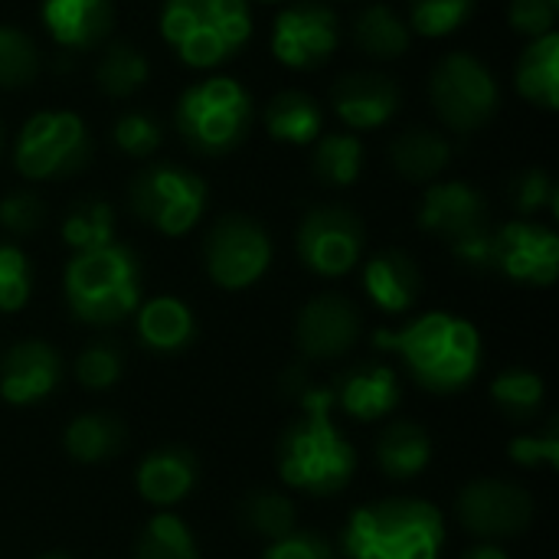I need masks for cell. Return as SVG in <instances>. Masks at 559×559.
Returning a JSON list of instances; mask_svg holds the SVG:
<instances>
[{"label":"cell","instance_id":"1","mask_svg":"<svg viewBox=\"0 0 559 559\" xmlns=\"http://www.w3.org/2000/svg\"><path fill=\"white\" fill-rule=\"evenodd\" d=\"M377 344L400 354L406 373L429 393H462L481 370L478 328L449 311H429L400 331H380Z\"/></svg>","mask_w":559,"mask_h":559},{"label":"cell","instance_id":"2","mask_svg":"<svg viewBox=\"0 0 559 559\" xmlns=\"http://www.w3.org/2000/svg\"><path fill=\"white\" fill-rule=\"evenodd\" d=\"M298 400L305 416L292 423L278 442V475L288 488L311 498L337 495L354 478L357 452L334 426V393L314 386Z\"/></svg>","mask_w":559,"mask_h":559},{"label":"cell","instance_id":"3","mask_svg":"<svg viewBox=\"0 0 559 559\" xmlns=\"http://www.w3.org/2000/svg\"><path fill=\"white\" fill-rule=\"evenodd\" d=\"M445 521L436 504L419 498H386L354 511L341 534L347 559H439Z\"/></svg>","mask_w":559,"mask_h":559},{"label":"cell","instance_id":"4","mask_svg":"<svg viewBox=\"0 0 559 559\" xmlns=\"http://www.w3.org/2000/svg\"><path fill=\"white\" fill-rule=\"evenodd\" d=\"M66 305L82 324L111 328L128 321L141 305L138 255L121 242L75 252L66 265Z\"/></svg>","mask_w":559,"mask_h":559},{"label":"cell","instance_id":"5","mask_svg":"<svg viewBox=\"0 0 559 559\" xmlns=\"http://www.w3.org/2000/svg\"><path fill=\"white\" fill-rule=\"evenodd\" d=\"M160 36L190 69H216L252 36L249 0H164Z\"/></svg>","mask_w":559,"mask_h":559},{"label":"cell","instance_id":"6","mask_svg":"<svg viewBox=\"0 0 559 559\" xmlns=\"http://www.w3.org/2000/svg\"><path fill=\"white\" fill-rule=\"evenodd\" d=\"M252 95L229 75H206L187 85L174 108V128L200 157H226L252 131Z\"/></svg>","mask_w":559,"mask_h":559},{"label":"cell","instance_id":"7","mask_svg":"<svg viewBox=\"0 0 559 559\" xmlns=\"http://www.w3.org/2000/svg\"><path fill=\"white\" fill-rule=\"evenodd\" d=\"M206 200V180L180 164H151L134 174L128 187V203L134 216L170 239L187 236L200 223Z\"/></svg>","mask_w":559,"mask_h":559},{"label":"cell","instance_id":"8","mask_svg":"<svg viewBox=\"0 0 559 559\" xmlns=\"http://www.w3.org/2000/svg\"><path fill=\"white\" fill-rule=\"evenodd\" d=\"M92 160V138L75 111H36L13 141V164L26 180L72 177Z\"/></svg>","mask_w":559,"mask_h":559},{"label":"cell","instance_id":"9","mask_svg":"<svg viewBox=\"0 0 559 559\" xmlns=\"http://www.w3.org/2000/svg\"><path fill=\"white\" fill-rule=\"evenodd\" d=\"M429 98L445 128L472 134L495 118L501 105V85L478 56L449 52L429 75Z\"/></svg>","mask_w":559,"mask_h":559},{"label":"cell","instance_id":"10","mask_svg":"<svg viewBox=\"0 0 559 559\" xmlns=\"http://www.w3.org/2000/svg\"><path fill=\"white\" fill-rule=\"evenodd\" d=\"M203 265L210 282L223 292L252 288L272 265V239L252 216L229 213L206 233Z\"/></svg>","mask_w":559,"mask_h":559},{"label":"cell","instance_id":"11","mask_svg":"<svg viewBox=\"0 0 559 559\" xmlns=\"http://www.w3.org/2000/svg\"><path fill=\"white\" fill-rule=\"evenodd\" d=\"M298 259L321 278L347 275L364 252V223L347 206H314L295 233Z\"/></svg>","mask_w":559,"mask_h":559},{"label":"cell","instance_id":"12","mask_svg":"<svg viewBox=\"0 0 559 559\" xmlns=\"http://www.w3.org/2000/svg\"><path fill=\"white\" fill-rule=\"evenodd\" d=\"M341 46V20L321 0H295L275 16L272 56L288 69H318Z\"/></svg>","mask_w":559,"mask_h":559},{"label":"cell","instance_id":"13","mask_svg":"<svg viewBox=\"0 0 559 559\" xmlns=\"http://www.w3.org/2000/svg\"><path fill=\"white\" fill-rule=\"evenodd\" d=\"M455 514L468 534L481 537L485 544H495V540L521 537L531 527L534 498L518 485L498 478H478L459 491Z\"/></svg>","mask_w":559,"mask_h":559},{"label":"cell","instance_id":"14","mask_svg":"<svg viewBox=\"0 0 559 559\" xmlns=\"http://www.w3.org/2000/svg\"><path fill=\"white\" fill-rule=\"evenodd\" d=\"M491 269L518 285L547 288L559 275V236L537 219L491 229Z\"/></svg>","mask_w":559,"mask_h":559},{"label":"cell","instance_id":"15","mask_svg":"<svg viewBox=\"0 0 559 559\" xmlns=\"http://www.w3.org/2000/svg\"><path fill=\"white\" fill-rule=\"evenodd\" d=\"M360 337V311L344 295H314L295 321V344L308 360H337Z\"/></svg>","mask_w":559,"mask_h":559},{"label":"cell","instance_id":"16","mask_svg":"<svg viewBox=\"0 0 559 559\" xmlns=\"http://www.w3.org/2000/svg\"><path fill=\"white\" fill-rule=\"evenodd\" d=\"M416 223L423 233L455 246L488 226V200L465 180H432L423 193Z\"/></svg>","mask_w":559,"mask_h":559},{"label":"cell","instance_id":"17","mask_svg":"<svg viewBox=\"0 0 559 559\" xmlns=\"http://www.w3.org/2000/svg\"><path fill=\"white\" fill-rule=\"evenodd\" d=\"M62 383V360L46 341H20L0 357V400L10 406H33Z\"/></svg>","mask_w":559,"mask_h":559},{"label":"cell","instance_id":"18","mask_svg":"<svg viewBox=\"0 0 559 559\" xmlns=\"http://www.w3.org/2000/svg\"><path fill=\"white\" fill-rule=\"evenodd\" d=\"M331 108L350 131H373L396 118L400 85L383 72H350L331 88Z\"/></svg>","mask_w":559,"mask_h":559},{"label":"cell","instance_id":"19","mask_svg":"<svg viewBox=\"0 0 559 559\" xmlns=\"http://www.w3.org/2000/svg\"><path fill=\"white\" fill-rule=\"evenodd\" d=\"M331 393H334V406H341L357 423H377V419H386L400 406L403 383L390 364L364 360L350 367L347 373H341Z\"/></svg>","mask_w":559,"mask_h":559},{"label":"cell","instance_id":"20","mask_svg":"<svg viewBox=\"0 0 559 559\" xmlns=\"http://www.w3.org/2000/svg\"><path fill=\"white\" fill-rule=\"evenodd\" d=\"M197 478H200V465L190 449L160 445L141 459L134 472V488L141 501H147L151 508H174L197 488Z\"/></svg>","mask_w":559,"mask_h":559},{"label":"cell","instance_id":"21","mask_svg":"<svg viewBox=\"0 0 559 559\" xmlns=\"http://www.w3.org/2000/svg\"><path fill=\"white\" fill-rule=\"evenodd\" d=\"M115 23L111 0H43V26L56 46L82 52L108 39Z\"/></svg>","mask_w":559,"mask_h":559},{"label":"cell","instance_id":"22","mask_svg":"<svg viewBox=\"0 0 559 559\" xmlns=\"http://www.w3.org/2000/svg\"><path fill=\"white\" fill-rule=\"evenodd\" d=\"M364 292L383 314H406L423 292V272L403 249H383L364 265Z\"/></svg>","mask_w":559,"mask_h":559},{"label":"cell","instance_id":"23","mask_svg":"<svg viewBox=\"0 0 559 559\" xmlns=\"http://www.w3.org/2000/svg\"><path fill=\"white\" fill-rule=\"evenodd\" d=\"M138 341L151 354H180L197 337V318L187 301L174 295H157L134 311Z\"/></svg>","mask_w":559,"mask_h":559},{"label":"cell","instance_id":"24","mask_svg":"<svg viewBox=\"0 0 559 559\" xmlns=\"http://www.w3.org/2000/svg\"><path fill=\"white\" fill-rule=\"evenodd\" d=\"M262 124L269 138L282 144H314L324 134V108L314 95L301 88H282L269 98Z\"/></svg>","mask_w":559,"mask_h":559},{"label":"cell","instance_id":"25","mask_svg":"<svg viewBox=\"0 0 559 559\" xmlns=\"http://www.w3.org/2000/svg\"><path fill=\"white\" fill-rule=\"evenodd\" d=\"M514 85L524 102L557 111L559 108V33H547L527 43V49L518 59Z\"/></svg>","mask_w":559,"mask_h":559},{"label":"cell","instance_id":"26","mask_svg":"<svg viewBox=\"0 0 559 559\" xmlns=\"http://www.w3.org/2000/svg\"><path fill=\"white\" fill-rule=\"evenodd\" d=\"M432 462V436L419 423H393L377 439V465L390 481L419 478Z\"/></svg>","mask_w":559,"mask_h":559},{"label":"cell","instance_id":"27","mask_svg":"<svg viewBox=\"0 0 559 559\" xmlns=\"http://www.w3.org/2000/svg\"><path fill=\"white\" fill-rule=\"evenodd\" d=\"M452 160V144L429 128H409L393 138L390 164L400 177L413 183H432Z\"/></svg>","mask_w":559,"mask_h":559},{"label":"cell","instance_id":"28","mask_svg":"<svg viewBox=\"0 0 559 559\" xmlns=\"http://www.w3.org/2000/svg\"><path fill=\"white\" fill-rule=\"evenodd\" d=\"M354 46L370 56V59H400L413 46V29L409 23L386 3H370L357 20H354Z\"/></svg>","mask_w":559,"mask_h":559},{"label":"cell","instance_id":"29","mask_svg":"<svg viewBox=\"0 0 559 559\" xmlns=\"http://www.w3.org/2000/svg\"><path fill=\"white\" fill-rule=\"evenodd\" d=\"M62 442L79 465H102L124 449V426L108 413H82L69 423Z\"/></svg>","mask_w":559,"mask_h":559},{"label":"cell","instance_id":"30","mask_svg":"<svg viewBox=\"0 0 559 559\" xmlns=\"http://www.w3.org/2000/svg\"><path fill=\"white\" fill-rule=\"evenodd\" d=\"M311 170L328 187H354L364 174V144L354 131H324L311 151Z\"/></svg>","mask_w":559,"mask_h":559},{"label":"cell","instance_id":"31","mask_svg":"<svg viewBox=\"0 0 559 559\" xmlns=\"http://www.w3.org/2000/svg\"><path fill=\"white\" fill-rule=\"evenodd\" d=\"M147 75H151V66L144 52L124 39L108 43L95 66V82L108 98H131L138 88H144Z\"/></svg>","mask_w":559,"mask_h":559},{"label":"cell","instance_id":"32","mask_svg":"<svg viewBox=\"0 0 559 559\" xmlns=\"http://www.w3.org/2000/svg\"><path fill=\"white\" fill-rule=\"evenodd\" d=\"M134 559H200L193 531L170 511L154 514L138 534Z\"/></svg>","mask_w":559,"mask_h":559},{"label":"cell","instance_id":"33","mask_svg":"<svg viewBox=\"0 0 559 559\" xmlns=\"http://www.w3.org/2000/svg\"><path fill=\"white\" fill-rule=\"evenodd\" d=\"M62 242L72 252H92L115 242V210L108 200H79L62 219Z\"/></svg>","mask_w":559,"mask_h":559},{"label":"cell","instance_id":"34","mask_svg":"<svg viewBox=\"0 0 559 559\" xmlns=\"http://www.w3.org/2000/svg\"><path fill=\"white\" fill-rule=\"evenodd\" d=\"M544 396H547V386L540 380V373L534 370H524V367H514V370H504L495 377L491 383V400L495 406L514 419V423H527L540 413L544 406Z\"/></svg>","mask_w":559,"mask_h":559},{"label":"cell","instance_id":"35","mask_svg":"<svg viewBox=\"0 0 559 559\" xmlns=\"http://www.w3.org/2000/svg\"><path fill=\"white\" fill-rule=\"evenodd\" d=\"M239 521L262 540H282L285 534H292L298 527V511L292 504V498L278 495V491H252L242 504H239Z\"/></svg>","mask_w":559,"mask_h":559},{"label":"cell","instance_id":"36","mask_svg":"<svg viewBox=\"0 0 559 559\" xmlns=\"http://www.w3.org/2000/svg\"><path fill=\"white\" fill-rule=\"evenodd\" d=\"M43 66L39 46L20 26L0 23V88H26Z\"/></svg>","mask_w":559,"mask_h":559},{"label":"cell","instance_id":"37","mask_svg":"<svg viewBox=\"0 0 559 559\" xmlns=\"http://www.w3.org/2000/svg\"><path fill=\"white\" fill-rule=\"evenodd\" d=\"M475 13V0H409V29L426 39H442L462 29Z\"/></svg>","mask_w":559,"mask_h":559},{"label":"cell","instance_id":"38","mask_svg":"<svg viewBox=\"0 0 559 559\" xmlns=\"http://www.w3.org/2000/svg\"><path fill=\"white\" fill-rule=\"evenodd\" d=\"M121 370H124V357L121 347L111 341H95L82 347V354L75 357V380L85 390H111L121 380Z\"/></svg>","mask_w":559,"mask_h":559},{"label":"cell","instance_id":"39","mask_svg":"<svg viewBox=\"0 0 559 559\" xmlns=\"http://www.w3.org/2000/svg\"><path fill=\"white\" fill-rule=\"evenodd\" d=\"M511 193V203L514 210L521 213V219H534L540 216L544 210L557 213L559 206V190L557 180L544 170V167H531L524 174H518L508 187Z\"/></svg>","mask_w":559,"mask_h":559},{"label":"cell","instance_id":"40","mask_svg":"<svg viewBox=\"0 0 559 559\" xmlns=\"http://www.w3.org/2000/svg\"><path fill=\"white\" fill-rule=\"evenodd\" d=\"M33 269L20 246L0 242V314H13L29 301Z\"/></svg>","mask_w":559,"mask_h":559},{"label":"cell","instance_id":"41","mask_svg":"<svg viewBox=\"0 0 559 559\" xmlns=\"http://www.w3.org/2000/svg\"><path fill=\"white\" fill-rule=\"evenodd\" d=\"M111 138L118 144V151L124 157H151L160 144H164V128L157 118H151L147 111H124L115 118Z\"/></svg>","mask_w":559,"mask_h":559},{"label":"cell","instance_id":"42","mask_svg":"<svg viewBox=\"0 0 559 559\" xmlns=\"http://www.w3.org/2000/svg\"><path fill=\"white\" fill-rule=\"evenodd\" d=\"M511 462L521 468H557L559 465V423L550 419L540 432H524L511 442Z\"/></svg>","mask_w":559,"mask_h":559},{"label":"cell","instance_id":"43","mask_svg":"<svg viewBox=\"0 0 559 559\" xmlns=\"http://www.w3.org/2000/svg\"><path fill=\"white\" fill-rule=\"evenodd\" d=\"M43 223H46V206L36 193L16 190V193H7L0 200V226L10 236H20V239L33 236Z\"/></svg>","mask_w":559,"mask_h":559},{"label":"cell","instance_id":"44","mask_svg":"<svg viewBox=\"0 0 559 559\" xmlns=\"http://www.w3.org/2000/svg\"><path fill=\"white\" fill-rule=\"evenodd\" d=\"M559 16V0H511L508 20L521 36H547L554 33Z\"/></svg>","mask_w":559,"mask_h":559},{"label":"cell","instance_id":"45","mask_svg":"<svg viewBox=\"0 0 559 559\" xmlns=\"http://www.w3.org/2000/svg\"><path fill=\"white\" fill-rule=\"evenodd\" d=\"M262 559H334V547L321 534L295 527L282 540H272Z\"/></svg>","mask_w":559,"mask_h":559},{"label":"cell","instance_id":"46","mask_svg":"<svg viewBox=\"0 0 559 559\" xmlns=\"http://www.w3.org/2000/svg\"><path fill=\"white\" fill-rule=\"evenodd\" d=\"M462 559H511L498 544H478V547H472L468 554Z\"/></svg>","mask_w":559,"mask_h":559},{"label":"cell","instance_id":"47","mask_svg":"<svg viewBox=\"0 0 559 559\" xmlns=\"http://www.w3.org/2000/svg\"><path fill=\"white\" fill-rule=\"evenodd\" d=\"M3 144H7V131H3V121H0V154H3Z\"/></svg>","mask_w":559,"mask_h":559},{"label":"cell","instance_id":"48","mask_svg":"<svg viewBox=\"0 0 559 559\" xmlns=\"http://www.w3.org/2000/svg\"><path fill=\"white\" fill-rule=\"evenodd\" d=\"M39 559H69V557H62V554H49V557H39Z\"/></svg>","mask_w":559,"mask_h":559},{"label":"cell","instance_id":"49","mask_svg":"<svg viewBox=\"0 0 559 559\" xmlns=\"http://www.w3.org/2000/svg\"><path fill=\"white\" fill-rule=\"evenodd\" d=\"M255 3H285V0H255Z\"/></svg>","mask_w":559,"mask_h":559}]
</instances>
